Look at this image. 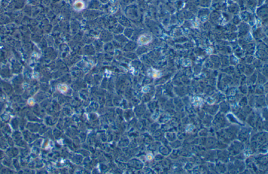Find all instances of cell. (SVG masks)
Here are the masks:
<instances>
[{
    "mask_svg": "<svg viewBox=\"0 0 268 174\" xmlns=\"http://www.w3.org/2000/svg\"><path fill=\"white\" fill-rule=\"evenodd\" d=\"M26 2L25 0H11L5 10L7 12L22 10L26 4Z\"/></svg>",
    "mask_w": 268,
    "mask_h": 174,
    "instance_id": "cell-1",
    "label": "cell"
},
{
    "mask_svg": "<svg viewBox=\"0 0 268 174\" xmlns=\"http://www.w3.org/2000/svg\"><path fill=\"white\" fill-rule=\"evenodd\" d=\"M10 22V19L6 13H0V25L7 24Z\"/></svg>",
    "mask_w": 268,
    "mask_h": 174,
    "instance_id": "cell-2",
    "label": "cell"
},
{
    "mask_svg": "<svg viewBox=\"0 0 268 174\" xmlns=\"http://www.w3.org/2000/svg\"><path fill=\"white\" fill-rule=\"evenodd\" d=\"M151 40V38L147 35H141L138 39V43L140 45H146L148 44Z\"/></svg>",
    "mask_w": 268,
    "mask_h": 174,
    "instance_id": "cell-3",
    "label": "cell"
},
{
    "mask_svg": "<svg viewBox=\"0 0 268 174\" xmlns=\"http://www.w3.org/2000/svg\"><path fill=\"white\" fill-rule=\"evenodd\" d=\"M32 6H31L29 4H27L25 5L24 8L22 9V13L25 15V16L29 17H31L32 13Z\"/></svg>",
    "mask_w": 268,
    "mask_h": 174,
    "instance_id": "cell-4",
    "label": "cell"
},
{
    "mask_svg": "<svg viewBox=\"0 0 268 174\" xmlns=\"http://www.w3.org/2000/svg\"><path fill=\"white\" fill-rule=\"evenodd\" d=\"M84 7V4L82 2L80 1L76 2L74 3V8L76 10H82Z\"/></svg>",
    "mask_w": 268,
    "mask_h": 174,
    "instance_id": "cell-5",
    "label": "cell"
},
{
    "mask_svg": "<svg viewBox=\"0 0 268 174\" xmlns=\"http://www.w3.org/2000/svg\"><path fill=\"white\" fill-rule=\"evenodd\" d=\"M58 89L61 93H65L68 91V87L66 84H60L58 86Z\"/></svg>",
    "mask_w": 268,
    "mask_h": 174,
    "instance_id": "cell-6",
    "label": "cell"
},
{
    "mask_svg": "<svg viewBox=\"0 0 268 174\" xmlns=\"http://www.w3.org/2000/svg\"><path fill=\"white\" fill-rule=\"evenodd\" d=\"M153 78H157L159 77V74L157 72H153Z\"/></svg>",
    "mask_w": 268,
    "mask_h": 174,
    "instance_id": "cell-7",
    "label": "cell"
},
{
    "mask_svg": "<svg viewBox=\"0 0 268 174\" xmlns=\"http://www.w3.org/2000/svg\"><path fill=\"white\" fill-rule=\"evenodd\" d=\"M153 156L151 154H148V155H147V160H150L153 159Z\"/></svg>",
    "mask_w": 268,
    "mask_h": 174,
    "instance_id": "cell-8",
    "label": "cell"
},
{
    "mask_svg": "<svg viewBox=\"0 0 268 174\" xmlns=\"http://www.w3.org/2000/svg\"><path fill=\"white\" fill-rule=\"evenodd\" d=\"M146 88L147 87H144V88H143V89H142V91H143V92L146 93V92L148 91L149 90V88H148L147 89H146Z\"/></svg>",
    "mask_w": 268,
    "mask_h": 174,
    "instance_id": "cell-9",
    "label": "cell"
}]
</instances>
